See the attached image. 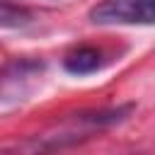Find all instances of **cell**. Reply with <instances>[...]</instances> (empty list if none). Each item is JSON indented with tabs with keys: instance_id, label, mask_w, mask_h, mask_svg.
Listing matches in <instances>:
<instances>
[{
	"instance_id": "cell-1",
	"label": "cell",
	"mask_w": 155,
	"mask_h": 155,
	"mask_svg": "<svg viewBox=\"0 0 155 155\" xmlns=\"http://www.w3.org/2000/svg\"><path fill=\"white\" fill-rule=\"evenodd\" d=\"M155 0H99L90 7L92 24H153Z\"/></svg>"
},
{
	"instance_id": "cell-2",
	"label": "cell",
	"mask_w": 155,
	"mask_h": 155,
	"mask_svg": "<svg viewBox=\"0 0 155 155\" xmlns=\"http://www.w3.org/2000/svg\"><path fill=\"white\" fill-rule=\"evenodd\" d=\"M104 65V56L94 46H80L63 58V68L70 75H92Z\"/></svg>"
},
{
	"instance_id": "cell-3",
	"label": "cell",
	"mask_w": 155,
	"mask_h": 155,
	"mask_svg": "<svg viewBox=\"0 0 155 155\" xmlns=\"http://www.w3.org/2000/svg\"><path fill=\"white\" fill-rule=\"evenodd\" d=\"M31 22V12L19 7V5H10V2H0V29H19L27 27Z\"/></svg>"
}]
</instances>
